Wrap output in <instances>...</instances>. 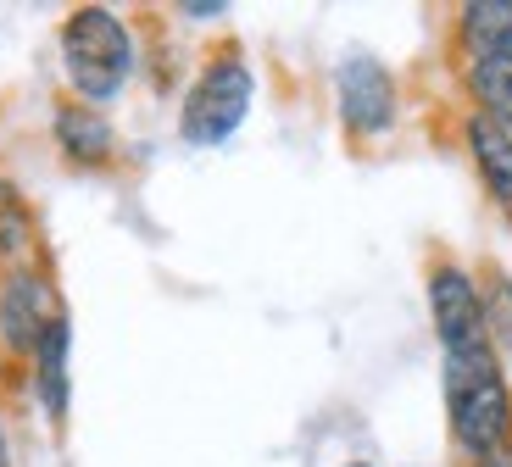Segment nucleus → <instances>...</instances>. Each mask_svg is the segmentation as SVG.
Segmentation results:
<instances>
[{"label":"nucleus","mask_w":512,"mask_h":467,"mask_svg":"<svg viewBox=\"0 0 512 467\" xmlns=\"http://www.w3.org/2000/svg\"><path fill=\"white\" fill-rule=\"evenodd\" d=\"M446 417L451 440L474 462L512 445V390L490 340L468 345V351H446Z\"/></svg>","instance_id":"1"},{"label":"nucleus","mask_w":512,"mask_h":467,"mask_svg":"<svg viewBox=\"0 0 512 467\" xmlns=\"http://www.w3.org/2000/svg\"><path fill=\"white\" fill-rule=\"evenodd\" d=\"M62 67L84 106H106L134 73V39L106 6H78L62 23Z\"/></svg>","instance_id":"2"},{"label":"nucleus","mask_w":512,"mask_h":467,"mask_svg":"<svg viewBox=\"0 0 512 467\" xmlns=\"http://www.w3.org/2000/svg\"><path fill=\"white\" fill-rule=\"evenodd\" d=\"M251 67H245V56H212V62L201 67V78L190 84V95H184V112H179V134L190 139V145H223V139H234V128L245 123V112H251Z\"/></svg>","instance_id":"3"},{"label":"nucleus","mask_w":512,"mask_h":467,"mask_svg":"<svg viewBox=\"0 0 512 467\" xmlns=\"http://www.w3.org/2000/svg\"><path fill=\"white\" fill-rule=\"evenodd\" d=\"M429 312H435V334L440 351H468V345H485V295H479L474 273L457 262H440L429 273Z\"/></svg>","instance_id":"4"},{"label":"nucleus","mask_w":512,"mask_h":467,"mask_svg":"<svg viewBox=\"0 0 512 467\" xmlns=\"http://www.w3.org/2000/svg\"><path fill=\"white\" fill-rule=\"evenodd\" d=\"M334 95H340V117L351 134L373 139L396 123V78L384 73L373 56H346L334 73Z\"/></svg>","instance_id":"5"},{"label":"nucleus","mask_w":512,"mask_h":467,"mask_svg":"<svg viewBox=\"0 0 512 467\" xmlns=\"http://www.w3.org/2000/svg\"><path fill=\"white\" fill-rule=\"evenodd\" d=\"M56 323L51 312V290L39 273H12L0 284V345L6 351H34L39 334Z\"/></svg>","instance_id":"6"},{"label":"nucleus","mask_w":512,"mask_h":467,"mask_svg":"<svg viewBox=\"0 0 512 467\" xmlns=\"http://www.w3.org/2000/svg\"><path fill=\"white\" fill-rule=\"evenodd\" d=\"M67 351H73V323L56 312V323L39 334V345H34V390H39V406L51 417H67V395H73Z\"/></svg>","instance_id":"7"},{"label":"nucleus","mask_w":512,"mask_h":467,"mask_svg":"<svg viewBox=\"0 0 512 467\" xmlns=\"http://www.w3.org/2000/svg\"><path fill=\"white\" fill-rule=\"evenodd\" d=\"M468 151H474V167H479V178H485L490 201H496L501 212H512V134L474 112L468 117Z\"/></svg>","instance_id":"8"},{"label":"nucleus","mask_w":512,"mask_h":467,"mask_svg":"<svg viewBox=\"0 0 512 467\" xmlns=\"http://www.w3.org/2000/svg\"><path fill=\"white\" fill-rule=\"evenodd\" d=\"M462 45H468V62L512 56V0H468L462 6Z\"/></svg>","instance_id":"9"},{"label":"nucleus","mask_w":512,"mask_h":467,"mask_svg":"<svg viewBox=\"0 0 512 467\" xmlns=\"http://www.w3.org/2000/svg\"><path fill=\"white\" fill-rule=\"evenodd\" d=\"M56 139H62V151L73 162H101V156H112V123L101 112H90V106H62L56 112Z\"/></svg>","instance_id":"10"},{"label":"nucleus","mask_w":512,"mask_h":467,"mask_svg":"<svg viewBox=\"0 0 512 467\" xmlns=\"http://www.w3.org/2000/svg\"><path fill=\"white\" fill-rule=\"evenodd\" d=\"M468 89H474V101H479V117H490L496 128L512 134V56L474 62L468 67Z\"/></svg>","instance_id":"11"},{"label":"nucleus","mask_w":512,"mask_h":467,"mask_svg":"<svg viewBox=\"0 0 512 467\" xmlns=\"http://www.w3.org/2000/svg\"><path fill=\"white\" fill-rule=\"evenodd\" d=\"M479 295H485V334H490V345H496V356L501 351L512 356V278L490 273V290H479Z\"/></svg>","instance_id":"12"},{"label":"nucleus","mask_w":512,"mask_h":467,"mask_svg":"<svg viewBox=\"0 0 512 467\" xmlns=\"http://www.w3.org/2000/svg\"><path fill=\"white\" fill-rule=\"evenodd\" d=\"M28 240V223H23V206L0 190V256H17Z\"/></svg>","instance_id":"13"},{"label":"nucleus","mask_w":512,"mask_h":467,"mask_svg":"<svg viewBox=\"0 0 512 467\" xmlns=\"http://www.w3.org/2000/svg\"><path fill=\"white\" fill-rule=\"evenodd\" d=\"M223 12H229L223 0H201V6H195V0H190V6H184V17H223Z\"/></svg>","instance_id":"14"},{"label":"nucleus","mask_w":512,"mask_h":467,"mask_svg":"<svg viewBox=\"0 0 512 467\" xmlns=\"http://www.w3.org/2000/svg\"><path fill=\"white\" fill-rule=\"evenodd\" d=\"M474 467H512V445H507V451H490V456H479Z\"/></svg>","instance_id":"15"},{"label":"nucleus","mask_w":512,"mask_h":467,"mask_svg":"<svg viewBox=\"0 0 512 467\" xmlns=\"http://www.w3.org/2000/svg\"><path fill=\"white\" fill-rule=\"evenodd\" d=\"M346 467H373V462H346Z\"/></svg>","instance_id":"16"},{"label":"nucleus","mask_w":512,"mask_h":467,"mask_svg":"<svg viewBox=\"0 0 512 467\" xmlns=\"http://www.w3.org/2000/svg\"><path fill=\"white\" fill-rule=\"evenodd\" d=\"M0 467H6V445H0Z\"/></svg>","instance_id":"17"}]
</instances>
